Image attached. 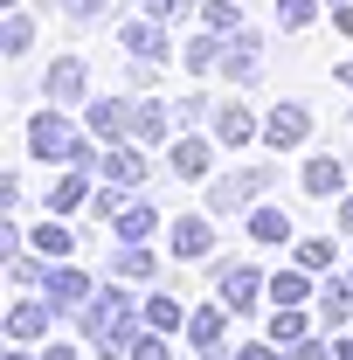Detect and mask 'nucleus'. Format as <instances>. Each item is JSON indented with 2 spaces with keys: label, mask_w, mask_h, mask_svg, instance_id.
<instances>
[{
  "label": "nucleus",
  "mask_w": 353,
  "mask_h": 360,
  "mask_svg": "<svg viewBox=\"0 0 353 360\" xmlns=\"http://www.w3.org/2000/svg\"><path fill=\"white\" fill-rule=\"evenodd\" d=\"M77 333H84L90 354L132 360L139 333H146V298H132V291H125V277H104V284H97V298L77 312Z\"/></svg>",
  "instance_id": "f257e3e1"
},
{
  "label": "nucleus",
  "mask_w": 353,
  "mask_h": 360,
  "mask_svg": "<svg viewBox=\"0 0 353 360\" xmlns=\"http://www.w3.org/2000/svg\"><path fill=\"white\" fill-rule=\"evenodd\" d=\"M270 180H277V167H236V174H222V180H208V215H250L257 201L270 194Z\"/></svg>",
  "instance_id": "f03ea898"
},
{
  "label": "nucleus",
  "mask_w": 353,
  "mask_h": 360,
  "mask_svg": "<svg viewBox=\"0 0 353 360\" xmlns=\"http://www.w3.org/2000/svg\"><path fill=\"white\" fill-rule=\"evenodd\" d=\"M208 277H215V298L222 305H229V312H257V305H264L270 298V277L257 264H243V257H229V264H208Z\"/></svg>",
  "instance_id": "7ed1b4c3"
},
{
  "label": "nucleus",
  "mask_w": 353,
  "mask_h": 360,
  "mask_svg": "<svg viewBox=\"0 0 353 360\" xmlns=\"http://www.w3.org/2000/svg\"><path fill=\"white\" fill-rule=\"evenodd\" d=\"M132 118H139L132 90H125V97H90V104H84L90 139H104V146H125V139H132Z\"/></svg>",
  "instance_id": "20e7f679"
},
{
  "label": "nucleus",
  "mask_w": 353,
  "mask_h": 360,
  "mask_svg": "<svg viewBox=\"0 0 353 360\" xmlns=\"http://www.w3.org/2000/svg\"><path fill=\"white\" fill-rule=\"evenodd\" d=\"M167 250H174L180 264H208L215 257V215L201 208V215H174L167 222Z\"/></svg>",
  "instance_id": "39448f33"
},
{
  "label": "nucleus",
  "mask_w": 353,
  "mask_h": 360,
  "mask_svg": "<svg viewBox=\"0 0 353 360\" xmlns=\"http://www.w3.org/2000/svg\"><path fill=\"white\" fill-rule=\"evenodd\" d=\"M305 139H312V111L298 104V97H284V104L264 111V146H270V153H298Z\"/></svg>",
  "instance_id": "423d86ee"
},
{
  "label": "nucleus",
  "mask_w": 353,
  "mask_h": 360,
  "mask_svg": "<svg viewBox=\"0 0 353 360\" xmlns=\"http://www.w3.org/2000/svg\"><path fill=\"white\" fill-rule=\"evenodd\" d=\"M42 298L49 305H56V312H84L90 298H97V277H90V270H77V264H49V284H42Z\"/></svg>",
  "instance_id": "0eeeda50"
},
{
  "label": "nucleus",
  "mask_w": 353,
  "mask_h": 360,
  "mask_svg": "<svg viewBox=\"0 0 353 360\" xmlns=\"http://www.w3.org/2000/svg\"><path fill=\"white\" fill-rule=\"evenodd\" d=\"M42 97L49 104H90V63L84 56H56L42 70Z\"/></svg>",
  "instance_id": "6e6552de"
},
{
  "label": "nucleus",
  "mask_w": 353,
  "mask_h": 360,
  "mask_svg": "<svg viewBox=\"0 0 353 360\" xmlns=\"http://www.w3.org/2000/svg\"><path fill=\"white\" fill-rule=\"evenodd\" d=\"M167 174H174V180H208V174H215V132H208V139L180 132L174 146H167Z\"/></svg>",
  "instance_id": "1a4fd4ad"
},
{
  "label": "nucleus",
  "mask_w": 353,
  "mask_h": 360,
  "mask_svg": "<svg viewBox=\"0 0 353 360\" xmlns=\"http://www.w3.org/2000/svg\"><path fill=\"white\" fill-rule=\"evenodd\" d=\"M257 63H264V28L243 21V28L229 35V49H222V77H229V84H257V77H264Z\"/></svg>",
  "instance_id": "9d476101"
},
{
  "label": "nucleus",
  "mask_w": 353,
  "mask_h": 360,
  "mask_svg": "<svg viewBox=\"0 0 353 360\" xmlns=\"http://www.w3.org/2000/svg\"><path fill=\"white\" fill-rule=\"evenodd\" d=\"M118 42H125V56L167 63V56H174V28H167L160 14H139V21H125V28H118Z\"/></svg>",
  "instance_id": "9b49d317"
},
{
  "label": "nucleus",
  "mask_w": 353,
  "mask_h": 360,
  "mask_svg": "<svg viewBox=\"0 0 353 360\" xmlns=\"http://www.w3.org/2000/svg\"><path fill=\"white\" fill-rule=\"evenodd\" d=\"M208 132H215V146H250V139H264V118L250 111V104H215V118H208Z\"/></svg>",
  "instance_id": "f8f14e48"
},
{
  "label": "nucleus",
  "mask_w": 353,
  "mask_h": 360,
  "mask_svg": "<svg viewBox=\"0 0 353 360\" xmlns=\"http://www.w3.org/2000/svg\"><path fill=\"white\" fill-rule=\"evenodd\" d=\"M298 187H305V201H333V194H347V160H340V153H312L305 174H298Z\"/></svg>",
  "instance_id": "ddd939ff"
},
{
  "label": "nucleus",
  "mask_w": 353,
  "mask_h": 360,
  "mask_svg": "<svg viewBox=\"0 0 353 360\" xmlns=\"http://www.w3.org/2000/svg\"><path fill=\"white\" fill-rule=\"evenodd\" d=\"M97 180L146 187V180H153V167H146V146H139V139H125V146H104V167H97Z\"/></svg>",
  "instance_id": "4468645a"
},
{
  "label": "nucleus",
  "mask_w": 353,
  "mask_h": 360,
  "mask_svg": "<svg viewBox=\"0 0 353 360\" xmlns=\"http://www.w3.org/2000/svg\"><path fill=\"white\" fill-rule=\"evenodd\" d=\"M56 305L49 298H21L14 312H7V340H21V347H35V340H49V326H56Z\"/></svg>",
  "instance_id": "2eb2a0df"
},
{
  "label": "nucleus",
  "mask_w": 353,
  "mask_h": 360,
  "mask_svg": "<svg viewBox=\"0 0 353 360\" xmlns=\"http://www.w3.org/2000/svg\"><path fill=\"white\" fill-rule=\"evenodd\" d=\"M167 132H180L174 104L146 90V97H139V118H132V139H139V146H167Z\"/></svg>",
  "instance_id": "dca6fc26"
},
{
  "label": "nucleus",
  "mask_w": 353,
  "mask_h": 360,
  "mask_svg": "<svg viewBox=\"0 0 353 360\" xmlns=\"http://www.w3.org/2000/svg\"><path fill=\"white\" fill-rule=\"evenodd\" d=\"M347 319H353V277L326 270V284H319V326L326 333H347Z\"/></svg>",
  "instance_id": "f3484780"
},
{
  "label": "nucleus",
  "mask_w": 353,
  "mask_h": 360,
  "mask_svg": "<svg viewBox=\"0 0 353 360\" xmlns=\"http://www.w3.org/2000/svg\"><path fill=\"white\" fill-rule=\"evenodd\" d=\"M90 194H97V174L70 167V174H63V180L42 194V208H49V215H77V208H90Z\"/></svg>",
  "instance_id": "a211bd4d"
},
{
  "label": "nucleus",
  "mask_w": 353,
  "mask_h": 360,
  "mask_svg": "<svg viewBox=\"0 0 353 360\" xmlns=\"http://www.w3.org/2000/svg\"><path fill=\"white\" fill-rule=\"evenodd\" d=\"M111 236H118V243H153V236H160V208L132 194V201L111 215Z\"/></svg>",
  "instance_id": "6ab92c4d"
},
{
  "label": "nucleus",
  "mask_w": 353,
  "mask_h": 360,
  "mask_svg": "<svg viewBox=\"0 0 353 360\" xmlns=\"http://www.w3.org/2000/svg\"><path fill=\"white\" fill-rule=\"evenodd\" d=\"M104 277H125V284H153V277H160V257H153L146 243H118V250H111V264H104Z\"/></svg>",
  "instance_id": "aec40b11"
},
{
  "label": "nucleus",
  "mask_w": 353,
  "mask_h": 360,
  "mask_svg": "<svg viewBox=\"0 0 353 360\" xmlns=\"http://www.w3.org/2000/svg\"><path fill=\"white\" fill-rule=\"evenodd\" d=\"M28 250H42L49 264H70V250H77V236H70V215H42V222L28 229Z\"/></svg>",
  "instance_id": "412c9836"
},
{
  "label": "nucleus",
  "mask_w": 353,
  "mask_h": 360,
  "mask_svg": "<svg viewBox=\"0 0 353 360\" xmlns=\"http://www.w3.org/2000/svg\"><path fill=\"white\" fill-rule=\"evenodd\" d=\"M250 243H264V250L291 243V215H284V208H270V201H257V208H250Z\"/></svg>",
  "instance_id": "4be33fe9"
},
{
  "label": "nucleus",
  "mask_w": 353,
  "mask_h": 360,
  "mask_svg": "<svg viewBox=\"0 0 353 360\" xmlns=\"http://www.w3.org/2000/svg\"><path fill=\"white\" fill-rule=\"evenodd\" d=\"M305 298H319V284H312L305 264H291V270L270 277V305H305Z\"/></svg>",
  "instance_id": "5701e85b"
},
{
  "label": "nucleus",
  "mask_w": 353,
  "mask_h": 360,
  "mask_svg": "<svg viewBox=\"0 0 353 360\" xmlns=\"http://www.w3.org/2000/svg\"><path fill=\"white\" fill-rule=\"evenodd\" d=\"M146 326L153 333H187V312H180L174 291H146Z\"/></svg>",
  "instance_id": "b1692460"
},
{
  "label": "nucleus",
  "mask_w": 353,
  "mask_h": 360,
  "mask_svg": "<svg viewBox=\"0 0 353 360\" xmlns=\"http://www.w3.org/2000/svg\"><path fill=\"white\" fill-rule=\"evenodd\" d=\"M0 49H7V56H28V49H35V14L7 7V21H0Z\"/></svg>",
  "instance_id": "393cba45"
},
{
  "label": "nucleus",
  "mask_w": 353,
  "mask_h": 360,
  "mask_svg": "<svg viewBox=\"0 0 353 360\" xmlns=\"http://www.w3.org/2000/svg\"><path fill=\"white\" fill-rule=\"evenodd\" d=\"M305 333H312L305 305H270V340H277V347H291V340H305Z\"/></svg>",
  "instance_id": "a878e982"
},
{
  "label": "nucleus",
  "mask_w": 353,
  "mask_h": 360,
  "mask_svg": "<svg viewBox=\"0 0 353 360\" xmlns=\"http://www.w3.org/2000/svg\"><path fill=\"white\" fill-rule=\"evenodd\" d=\"M222 49H229V35H215V28H201V35L187 42V70H201V77H208V70H222Z\"/></svg>",
  "instance_id": "bb28decb"
},
{
  "label": "nucleus",
  "mask_w": 353,
  "mask_h": 360,
  "mask_svg": "<svg viewBox=\"0 0 353 360\" xmlns=\"http://www.w3.org/2000/svg\"><path fill=\"white\" fill-rule=\"evenodd\" d=\"M312 21H319V0H277V28L284 35H305Z\"/></svg>",
  "instance_id": "cd10ccee"
},
{
  "label": "nucleus",
  "mask_w": 353,
  "mask_h": 360,
  "mask_svg": "<svg viewBox=\"0 0 353 360\" xmlns=\"http://www.w3.org/2000/svg\"><path fill=\"white\" fill-rule=\"evenodd\" d=\"M56 14H63V21H77V28H90V21L118 14V0H56Z\"/></svg>",
  "instance_id": "c85d7f7f"
},
{
  "label": "nucleus",
  "mask_w": 353,
  "mask_h": 360,
  "mask_svg": "<svg viewBox=\"0 0 353 360\" xmlns=\"http://www.w3.org/2000/svg\"><path fill=\"white\" fill-rule=\"evenodd\" d=\"M125 201H132V187H118V180H97V194H90V215H97V222H111Z\"/></svg>",
  "instance_id": "c756f323"
},
{
  "label": "nucleus",
  "mask_w": 353,
  "mask_h": 360,
  "mask_svg": "<svg viewBox=\"0 0 353 360\" xmlns=\"http://www.w3.org/2000/svg\"><path fill=\"white\" fill-rule=\"evenodd\" d=\"M333 257H340V250H333V236H305V243H298V264H305L312 277H319V270H333Z\"/></svg>",
  "instance_id": "7c9ffc66"
},
{
  "label": "nucleus",
  "mask_w": 353,
  "mask_h": 360,
  "mask_svg": "<svg viewBox=\"0 0 353 360\" xmlns=\"http://www.w3.org/2000/svg\"><path fill=\"white\" fill-rule=\"evenodd\" d=\"M201 21H208L215 35H236V28H243V7H236V0H208V7H201Z\"/></svg>",
  "instance_id": "2f4dec72"
},
{
  "label": "nucleus",
  "mask_w": 353,
  "mask_h": 360,
  "mask_svg": "<svg viewBox=\"0 0 353 360\" xmlns=\"http://www.w3.org/2000/svg\"><path fill=\"white\" fill-rule=\"evenodd\" d=\"M132 360H174V333H139V347H132Z\"/></svg>",
  "instance_id": "473e14b6"
},
{
  "label": "nucleus",
  "mask_w": 353,
  "mask_h": 360,
  "mask_svg": "<svg viewBox=\"0 0 353 360\" xmlns=\"http://www.w3.org/2000/svg\"><path fill=\"white\" fill-rule=\"evenodd\" d=\"M153 84H160V63H146V56H132V63H125V90H132V97H146Z\"/></svg>",
  "instance_id": "72a5a7b5"
},
{
  "label": "nucleus",
  "mask_w": 353,
  "mask_h": 360,
  "mask_svg": "<svg viewBox=\"0 0 353 360\" xmlns=\"http://www.w3.org/2000/svg\"><path fill=\"white\" fill-rule=\"evenodd\" d=\"M201 7H208V0H146V14H160L167 28H174V21H187V14H201Z\"/></svg>",
  "instance_id": "f704fd0d"
},
{
  "label": "nucleus",
  "mask_w": 353,
  "mask_h": 360,
  "mask_svg": "<svg viewBox=\"0 0 353 360\" xmlns=\"http://www.w3.org/2000/svg\"><path fill=\"white\" fill-rule=\"evenodd\" d=\"M174 118H180V125H208V118H215V104H208V97H180Z\"/></svg>",
  "instance_id": "c9c22d12"
},
{
  "label": "nucleus",
  "mask_w": 353,
  "mask_h": 360,
  "mask_svg": "<svg viewBox=\"0 0 353 360\" xmlns=\"http://www.w3.org/2000/svg\"><path fill=\"white\" fill-rule=\"evenodd\" d=\"M284 360H333V347H319V340L305 333V340H291V347H284Z\"/></svg>",
  "instance_id": "e433bc0d"
},
{
  "label": "nucleus",
  "mask_w": 353,
  "mask_h": 360,
  "mask_svg": "<svg viewBox=\"0 0 353 360\" xmlns=\"http://www.w3.org/2000/svg\"><path fill=\"white\" fill-rule=\"evenodd\" d=\"M236 360H277V340H243Z\"/></svg>",
  "instance_id": "4c0bfd02"
},
{
  "label": "nucleus",
  "mask_w": 353,
  "mask_h": 360,
  "mask_svg": "<svg viewBox=\"0 0 353 360\" xmlns=\"http://www.w3.org/2000/svg\"><path fill=\"white\" fill-rule=\"evenodd\" d=\"M333 28H340V35H353V0H340V7H333Z\"/></svg>",
  "instance_id": "58836bf2"
},
{
  "label": "nucleus",
  "mask_w": 353,
  "mask_h": 360,
  "mask_svg": "<svg viewBox=\"0 0 353 360\" xmlns=\"http://www.w3.org/2000/svg\"><path fill=\"white\" fill-rule=\"evenodd\" d=\"M340 236H353V187L340 194Z\"/></svg>",
  "instance_id": "ea45409f"
},
{
  "label": "nucleus",
  "mask_w": 353,
  "mask_h": 360,
  "mask_svg": "<svg viewBox=\"0 0 353 360\" xmlns=\"http://www.w3.org/2000/svg\"><path fill=\"white\" fill-rule=\"evenodd\" d=\"M42 360H77V347H63V340H49V347H42Z\"/></svg>",
  "instance_id": "a19ab883"
},
{
  "label": "nucleus",
  "mask_w": 353,
  "mask_h": 360,
  "mask_svg": "<svg viewBox=\"0 0 353 360\" xmlns=\"http://www.w3.org/2000/svg\"><path fill=\"white\" fill-rule=\"evenodd\" d=\"M333 360H353V333H333Z\"/></svg>",
  "instance_id": "79ce46f5"
},
{
  "label": "nucleus",
  "mask_w": 353,
  "mask_h": 360,
  "mask_svg": "<svg viewBox=\"0 0 353 360\" xmlns=\"http://www.w3.org/2000/svg\"><path fill=\"white\" fill-rule=\"evenodd\" d=\"M0 360H42V354H21V340H14V347H7V354H0Z\"/></svg>",
  "instance_id": "37998d69"
},
{
  "label": "nucleus",
  "mask_w": 353,
  "mask_h": 360,
  "mask_svg": "<svg viewBox=\"0 0 353 360\" xmlns=\"http://www.w3.org/2000/svg\"><path fill=\"white\" fill-rule=\"evenodd\" d=\"M340 84H347V90H353V63H340Z\"/></svg>",
  "instance_id": "c03bdc74"
},
{
  "label": "nucleus",
  "mask_w": 353,
  "mask_h": 360,
  "mask_svg": "<svg viewBox=\"0 0 353 360\" xmlns=\"http://www.w3.org/2000/svg\"><path fill=\"white\" fill-rule=\"evenodd\" d=\"M0 7H21V0H0Z\"/></svg>",
  "instance_id": "a18cd8bd"
},
{
  "label": "nucleus",
  "mask_w": 353,
  "mask_h": 360,
  "mask_svg": "<svg viewBox=\"0 0 353 360\" xmlns=\"http://www.w3.org/2000/svg\"><path fill=\"white\" fill-rule=\"evenodd\" d=\"M326 7H340V0H326Z\"/></svg>",
  "instance_id": "49530a36"
},
{
  "label": "nucleus",
  "mask_w": 353,
  "mask_h": 360,
  "mask_svg": "<svg viewBox=\"0 0 353 360\" xmlns=\"http://www.w3.org/2000/svg\"><path fill=\"white\" fill-rule=\"evenodd\" d=\"M347 277H353V270H347Z\"/></svg>",
  "instance_id": "de8ad7c7"
},
{
  "label": "nucleus",
  "mask_w": 353,
  "mask_h": 360,
  "mask_svg": "<svg viewBox=\"0 0 353 360\" xmlns=\"http://www.w3.org/2000/svg\"><path fill=\"white\" fill-rule=\"evenodd\" d=\"M347 125H353V118H347Z\"/></svg>",
  "instance_id": "09e8293b"
}]
</instances>
